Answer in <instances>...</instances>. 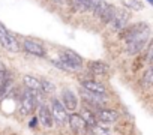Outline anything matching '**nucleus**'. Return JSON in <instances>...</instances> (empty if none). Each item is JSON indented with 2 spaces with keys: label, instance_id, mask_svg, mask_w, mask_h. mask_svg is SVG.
Returning <instances> with one entry per match:
<instances>
[{
  "label": "nucleus",
  "instance_id": "nucleus-13",
  "mask_svg": "<svg viewBox=\"0 0 153 135\" xmlns=\"http://www.w3.org/2000/svg\"><path fill=\"white\" fill-rule=\"evenodd\" d=\"M116 12H117L116 6L108 3V5H107V8H105V9L101 12V15H99L98 18L101 20V23H104V24H110V23L113 21V18H114Z\"/></svg>",
  "mask_w": 153,
  "mask_h": 135
},
{
  "label": "nucleus",
  "instance_id": "nucleus-22",
  "mask_svg": "<svg viewBox=\"0 0 153 135\" xmlns=\"http://www.w3.org/2000/svg\"><path fill=\"white\" fill-rule=\"evenodd\" d=\"M143 81H144V84H146V86H150V84H152V81H153V75H152V69H150V68L144 72Z\"/></svg>",
  "mask_w": 153,
  "mask_h": 135
},
{
  "label": "nucleus",
  "instance_id": "nucleus-4",
  "mask_svg": "<svg viewBox=\"0 0 153 135\" xmlns=\"http://www.w3.org/2000/svg\"><path fill=\"white\" fill-rule=\"evenodd\" d=\"M38 105H39V104H38L35 95H33L30 90H27V92H24L23 96H21L20 113H21L23 116H29V114H32V113L38 108Z\"/></svg>",
  "mask_w": 153,
  "mask_h": 135
},
{
  "label": "nucleus",
  "instance_id": "nucleus-7",
  "mask_svg": "<svg viewBox=\"0 0 153 135\" xmlns=\"http://www.w3.org/2000/svg\"><path fill=\"white\" fill-rule=\"evenodd\" d=\"M146 29H149V26L146 24V23H137V24H131V26H125L120 32V38H123V39H126V41H129L131 38H134L137 33H140V32H143V30H146Z\"/></svg>",
  "mask_w": 153,
  "mask_h": 135
},
{
  "label": "nucleus",
  "instance_id": "nucleus-15",
  "mask_svg": "<svg viewBox=\"0 0 153 135\" xmlns=\"http://www.w3.org/2000/svg\"><path fill=\"white\" fill-rule=\"evenodd\" d=\"M89 69L95 75H104L108 71V66L105 63H102V62H90L89 63Z\"/></svg>",
  "mask_w": 153,
  "mask_h": 135
},
{
  "label": "nucleus",
  "instance_id": "nucleus-25",
  "mask_svg": "<svg viewBox=\"0 0 153 135\" xmlns=\"http://www.w3.org/2000/svg\"><path fill=\"white\" fill-rule=\"evenodd\" d=\"M35 125H36V120H35V119H33V120H32V122H30V126H32V128H33V126H35Z\"/></svg>",
  "mask_w": 153,
  "mask_h": 135
},
{
  "label": "nucleus",
  "instance_id": "nucleus-11",
  "mask_svg": "<svg viewBox=\"0 0 153 135\" xmlns=\"http://www.w3.org/2000/svg\"><path fill=\"white\" fill-rule=\"evenodd\" d=\"M96 119L101 120L102 123H114V122H117L119 114H117V111H114V110L101 108V110L98 111V114H96Z\"/></svg>",
  "mask_w": 153,
  "mask_h": 135
},
{
  "label": "nucleus",
  "instance_id": "nucleus-23",
  "mask_svg": "<svg viewBox=\"0 0 153 135\" xmlns=\"http://www.w3.org/2000/svg\"><path fill=\"white\" fill-rule=\"evenodd\" d=\"M128 6H134V8H135L137 11L143 9V6H141V5H140L138 2H135V0H132V2H129V3H128Z\"/></svg>",
  "mask_w": 153,
  "mask_h": 135
},
{
  "label": "nucleus",
  "instance_id": "nucleus-14",
  "mask_svg": "<svg viewBox=\"0 0 153 135\" xmlns=\"http://www.w3.org/2000/svg\"><path fill=\"white\" fill-rule=\"evenodd\" d=\"M96 2H98V0H76L75 6H74V11H78V12L92 11V8H93V5Z\"/></svg>",
  "mask_w": 153,
  "mask_h": 135
},
{
  "label": "nucleus",
  "instance_id": "nucleus-24",
  "mask_svg": "<svg viewBox=\"0 0 153 135\" xmlns=\"http://www.w3.org/2000/svg\"><path fill=\"white\" fill-rule=\"evenodd\" d=\"M65 2L68 3V6H71V8L74 9V6H75V2H76V0H65Z\"/></svg>",
  "mask_w": 153,
  "mask_h": 135
},
{
  "label": "nucleus",
  "instance_id": "nucleus-17",
  "mask_svg": "<svg viewBox=\"0 0 153 135\" xmlns=\"http://www.w3.org/2000/svg\"><path fill=\"white\" fill-rule=\"evenodd\" d=\"M23 81H24V86H26L29 90H41V83H39V80H36L35 77H32V75H24ZM41 92H42V90H41Z\"/></svg>",
  "mask_w": 153,
  "mask_h": 135
},
{
  "label": "nucleus",
  "instance_id": "nucleus-2",
  "mask_svg": "<svg viewBox=\"0 0 153 135\" xmlns=\"http://www.w3.org/2000/svg\"><path fill=\"white\" fill-rule=\"evenodd\" d=\"M0 45L11 53H20L21 51V44L17 41V38L14 35H11L6 30V27L2 23H0Z\"/></svg>",
  "mask_w": 153,
  "mask_h": 135
},
{
  "label": "nucleus",
  "instance_id": "nucleus-19",
  "mask_svg": "<svg viewBox=\"0 0 153 135\" xmlns=\"http://www.w3.org/2000/svg\"><path fill=\"white\" fill-rule=\"evenodd\" d=\"M9 87H11V80L8 78V75L0 81V99H2L8 92H9Z\"/></svg>",
  "mask_w": 153,
  "mask_h": 135
},
{
  "label": "nucleus",
  "instance_id": "nucleus-5",
  "mask_svg": "<svg viewBox=\"0 0 153 135\" xmlns=\"http://www.w3.org/2000/svg\"><path fill=\"white\" fill-rule=\"evenodd\" d=\"M23 48L29 54L36 56V57H45L47 56V50L44 48V45L38 41H33V39H24L23 41Z\"/></svg>",
  "mask_w": 153,
  "mask_h": 135
},
{
  "label": "nucleus",
  "instance_id": "nucleus-21",
  "mask_svg": "<svg viewBox=\"0 0 153 135\" xmlns=\"http://www.w3.org/2000/svg\"><path fill=\"white\" fill-rule=\"evenodd\" d=\"M107 2H105V0H98V2L93 5V8H92V11H93V15H96V17H99L101 15V12L107 8Z\"/></svg>",
  "mask_w": 153,
  "mask_h": 135
},
{
  "label": "nucleus",
  "instance_id": "nucleus-8",
  "mask_svg": "<svg viewBox=\"0 0 153 135\" xmlns=\"http://www.w3.org/2000/svg\"><path fill=\"white\" fill-rule=\"evenodd\" d=\"M62 104L66 110L69 111H75L78 108V98L75 96V93L72 90H63L62 93Z\"/></svg>",
  "mask_w": 153,
  "mask_h": 135
},
{
  "label": "nucleus",
  "instance_id": "nucleus-12",
  "mask_svg": "<svg viewBox=\"0 0 153 135\" xmlns=\"http://www.w3.org/2000/svg\"><path fill=\"white\" fill-rule=\"evenodd\" d=\"M81 86H83L86 90H89V92H92V93H96V95H105V93H107L105 86H102L101 83L93 81V80H84V81H81Z\"/></svg>",
  "mask_w": 153,
  "mask_h": 135
},
{
  "label": "nucleus",
  "instance_id": "nucleus-16",
  "mask_svg": "<svg viewBox=\"0 0 153 135\" xmlns=\"http://www.w3.org/2000/svg\"><path fill=\"white\" fill-rule=\"evenodd\" d=\"M80 116H81L83 120L87 123V126H93V125H96V114L93 113V110H90V108H81Z\"/></svg>",
  "mask_w": 153,
  "mask_h": 135
},
{
  "label": "nucleus",
  "instance_id": "nucleus-6",
  "mask_svg": "<svg viewBox=\"0 0 153 135\" xmlns=\"http://www.w3.org/2000/svg\"><path fill=\"white\" fill-rule=\"evenodd\" d=\"M66 123H69V128L74 131V132H76V134H81V132H84L89 126H87V123L83 120V117L80 116V114H76V113H72V114H68V122Z\"/></svg>",
  "mask_w": 153,
  "mask_h": 135
},
{
  "label": "nucleus",
  "instance_id": "nucleus-26",
  "mask_svg": "<svg viewBox=\"0 0 153 135\" xmlns=\"http://www.w3.org/2000/svg\"><path fill=\"white\" fill-rule=\"evenodd\" d=\"M56 3H65V0H54Z\"/></svg>",
  "mask_w": 153,
  "mask_h": 135
},
{
  "label": "nucleus",
  "instance_id": "nucleus-3",
  "mask_svg": "<svg viewBox=\"0 0 153 135\" xmlns=\"http://www.w3.org/2000/svg\"><path fill=\"white\" fill-rule=\"evenodd\" d=\"M50 111H51L53 120H54L57 125H60V126L66 125V122H68V110L63 107V104H62L59 99H56V98L51 99Z\"/></svg>",
  "mask_w": 153,
  "mask_h": 135
},
{
  "label": "nucleus",
  "instance_id": "nucleus-9",
  "mask_svg": "<svg viewBox=\"0 0 153 135\" xmlns=\"http://www.w3.org/2000/svg\"><path fill=\"white\" fill-rule=\"evenodd\" d=\"M38 117H39L41 123H42L45 128H53L54 120H53V116H51L50 108H48L45 104H39V108H38Z\"/></svg>",
  "mask_w": 153,
  "mask_h": 135
},
{
  "label": "nucleus",
  "instance_id": "nucleus-20",
  "mask_svg": "<svg viewBox=\"0 0 153 135\" xmlns=\"http://www.w3.org/2000/svg\"><path fill=\"white\" fill-rule=\"evenodd\" d=\"M90 132L93 135H110V129L108 128H104V126H99V125H93V126H89Z\"/></svg>",
  "mask_w": 153,
  "mask_h": 135
},
{
  "label": "nucleus",
  "instance_id": "nucleus-18",
  "mask_svg": "<svg viewBox=\"0 0 153 135\" xmlns=\"http://www.w3.org/2000/svg\"><path fill=\"white\" fill-rule=\"evenodd\" d=\"M41 83V90L44 92V93H54V90H56V86L50 81V80H41L39 81Z\"/></svg>",
  "mask_w": 153,
  "mask_h": 135
},
{
  "label": "nucleus",
  "instance_id": "nucleus-10",
  "mask_svg": "<svg viewBox=\"0 0 153 135\" xmlns=\"http://www.w3.org/2000/svg\"><path fill=\"white\" fill-rule=\"evenodd\" d=\"M129 18H131V15H129L126 11H119V12H116V15H114L113 21H111L113 30H122L125 26H128Z\"/></svg>",
  "mask_w": 153,
  "mask_h": 135
},
{
  "label": "nucleus",
  "instance_id": "nucleus-1",
  "mask_svg": "<svg viewBox=\"0 0 153 135\" xmlns=\"http://www.w3.org/2000/svg\"><path fill=\"white\" fill-rule=\"evenodd\" d=\"M149 38H150V29H146V30L137 33V35H135L134 38H131L129 41H126V42H128V47H126L128 54H131V56L138 54V53L146 47V44L149 42Z\"/></svg>",
  "mask_w": 153,
  "mask_h": 135
}]
</instances>
